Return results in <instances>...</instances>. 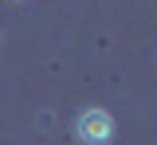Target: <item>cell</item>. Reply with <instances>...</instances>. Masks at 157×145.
<instances>
[{
  "mask_svg": "<svg viewBox=\"0 0 157 145\" xmlns=\"http://www.w3.org/2000/svg\"><path fill=\"white\" fill-rule=\"evenodd\" d=\"M114 114L102 110V106H86L82 114L75 118V137L82 145H110L114 141Z\"/></svg>",
  "mask_w": 157,
  "mask_h": 145,
  "instance_id": "1",
  "label": "cell"
},
{
  "mask_svg": "<svg viewBox=\"0 0 157 145\" xmlns=\"http://www.w3.org/2000/svg\"><path fill=\"white\" fill-rule=\"evenodd\" d=\"M16 4H24V0H16Z\"/></svg>",
  "mask_w": 157,
  "mask_h": 145,
  "instance_id": "2",
  "label": "cell"
}]
</instances>
